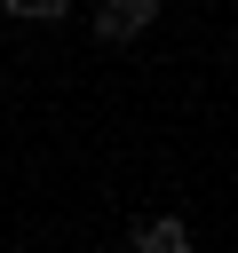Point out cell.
<instances>
[{
	"instance_id": "obj_3",
	"label": "cell",
	"mask_w": 238,
	"mask_h": 253,
	"mask_svg": "<svg viewBox=\"0 0 238 253\" xmlns=\"http://www.w3.org/2000/svg\"><path fill=\"white\" fill-rule=\"evenodd\" d=\"M0 8H8V16H24V24H56L71 0H0Z\"/></svg>"
},
{
	"instance_id": "obj_2",
	"label": "cell",
	"mask_w": 238,
	"mask_h": 253,
	"mask_svg": "<svg viewBox=\"0 0 238 253\" xmlns=\"http://www.w3.org/2000/svg\"><path fill=\"white\" fill-rule=\"evenodd\" d=\"M135 245L143 253H190V229L182 221H135Z\"/></svg>"
},
{
	"instance_id": "obj_1",
	"label": "cell",
	"mask_w": 238,
	"mask_h": 253,
	"mask_svg": "<svg viewBox=\"0 0 238 253\" xmlns=\"http://www.w3.org/2000/svg\"><path fill=\"white\" fill-rule=\"evenodd\" d=\"M143 24H159V0H103V8H95V40H111V47L135 40Z\"/></svg>"
}]
</instances>
